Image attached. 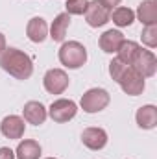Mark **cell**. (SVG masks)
<instances>
[{"mask_svg":"<svg viewBox=\"0 0 157 159\" xmlns=\"http://www.w3.org/2000/svg\"><path fill=\"white\" fill-rule=\"evenodd\" d=\"M122 0H98V4L100 6H104L105 9H109V11H113L115 7H118V4H120Z\"/></svg>","mask_w":157,"mask_h":159,"instance_id":"603a6c76","label":"cell"},{"mask_svg":"<svg viewBox=\"0 0 157 159\" xmlns=\"http://www.w3.org/2000/svg\"><path fill=\"white\" fill-rule=\"evenodd\" d=\"M44 159H57V157H44Z\"/></svg>","mask_w":157,"mask_h":159,"instance_id":"484cf974","label":"cell"},{"mask_svg":"<svg viewBox=\"0 0 157 159\" xmlns=\"http://www.w3.org/2000/svg\"><path fill=\"white\" fill-rule=\"evenodd\" d=\"M6 48H7V46H6V35H4V34L0 32V54H2V52H4Z\"/></svg>","mask_w":157,"mask_h":159,"instance_id":"d4e9b609","label":"cell"},{"mask_svg":"<svg viewBox=\"0 0 157 159\" xmlns=\"http://www.w3.org/2000/svg\"><path fill=\"white\" fill-rule=\"evenodd\" d=\"M109 102H111V96L105 89L92 87V89L83 93V96L79 100V106L85 113H100L109 106Z\"/></svg>","mask_w":157,"mask_h":159,"instance_id":"3957f363","label":"cell"},{"mask_svg":"<svg viewBox=\"0 0 157 159\" xmlns=\"http://www.w3.org/2000/svg\"><path fill=\"white\" fill-rule=\"evenodd\" d=\"M0 159H15V152L7 146H2L0 148Z\"/></svg>","mask_w":157,"mask_h":159,"instance_id":"cb8c5ba5","label":"cell"},{"mask_svg":"<svg viewBox=\"0 0 157 159\" xmlns=\"http://www.w3.org/2000/svg\"><path fill=\"white\" fill-rule=\"evenodd\" d=\"M141 48H142V46H141L139 43H135V41H124V43L120 44V48L117 50V54H118L117 57L120 61H124L126 65H131Z\"/></svg>","mask_w":157,"mask_h":159,"instance_id":"d6986e66","label":"cell"},{"mask_svg":"<svg viewBox=\"0 0 157 159\" xmlns=\"http://www.w3.org/2000/svg\"><path fill=\"white\" fill-rule=\"evenodd\" d=\"M135 120H137V126L141 129H154L157 126V107L152 106V104L139 107Z\"/></svg>","mask_w":157,"mask_h":159,"instance_id":"5bb4252c","label":"cell"},{"mask_svg":"<svg viewBox=\"0 0 157 159\" xmlns=\"http://www.w3.org/2000/svg\"><path fill=\"white\" fill-rule=\"evenodd\" d=\"M141 37H142V43H144L148 48H155L157 46V24H148V26H144Z\"/></svg>","mask_w":157,"mask_h":159,"instance_id":"44dd1931","label":"cell"},{"mask_svg":"<svg viewBox=\"0 0 157 159\" xmlns=\"http://www.w3.org/2000/svg\"><path fill=\"white\" fill-rule=\"evenodd\" d=\"M89 6V0H67L65 7L69 15H83Z\"/></svg>","mask_w":157,"mask_h":159,"instance_id":"7402d4cb","label":"cell"},{"mask_svg":"<svg viewBox=\"0 0 157 159\" xmlns=\"http://www.w3.org/2000/svg\"><path fill=\"white\" fill-rule=\"evenodd\" d=\"M139 20L148 26V24H157V4L154 0H142L137 9Z\"/></svg>","mask_w":157,"mask_h":159,"instance_id":"e0dca14e","label":"cell"},{"mask_svg":"<svg viewBox=\"0 0 157 159\" xmlns=\"http://www.w3.org/2000/svg\"><path fill=\"white\" fill-rule=\"evenodd\" d=\"M22 117H24V120H26L28 124L41 126V124H44V120L48 117V111H46V107H44L41 102L30 100V102H26L24 107H22Z\"/></svg>","mask_w":157,"mask_h":159,"instance_id":"8fae6325","label":"cell"},{"mask_svg":"<svg viewBox=\"0 0 157 159\" xmlns=\"http://www.w3.org/2000/svg\"><path fill=\"white\" fill-rule=\"evenodd\" d=\"M111 19H113V22L117 24L118 28H128V26H131L133 20H135V11L129 9V7L118 6V7H115V9L111 11Z\"/></svg>","mask_w":157,"mask_h":159,"instance_id":"ac0fdd59","label":"cell"},{"mask_svg":"<svg viewBox=\"0 0 157 159\" xmlns=\"http://www.w3.org/2000/svg\"><path fill=\"white\" fill-rule=\"evenodd\" d=\"M15 157L17 159H39L41 157V144L34 139H26L20 141L17 150H15Z\"/></svg>","mask_w":157,"mask_h":159,"instance_id":"2e32d148","label":"cell"},{"mask_svg":"<svg viewBox=\"0 0 157 159\" xmlns=\"http://www.w3.org/2000/svg\"><path fill=\"white\" fill-rule=\"evenodd\" d=\"M24 129H26L24 119L19 115H7L0 122V133L6 139H20L24 135Z\"/></svg>","mask_w":157,"mask_h":159,"instance_id":"9c48e42d","label":"cell"},{"mask_svg":"<svg viewBox=\"0 0 157 159\" xmlns=\"http://www.w3.org/2000/svg\"><path fill=\"white\" fill-rule=\"evenodd\" d=\"M59 61L67 69H79L87 63V48L78 41H67L59 48Z\"/></svg>","mask_w":157,"mask_h":159,"instance_id":"7a4b0ae2","label":"cell"},{"mask_svg":"<svg viewBox=\"0 0 157 159\" xmlns=\"http://www.w3.org/2000/svg\"><path fill=\"white\" fill-rule=\"evenodd\" d=\"M69 83H70L69 74L63 69H50L43 78V85L50 94H63L67 91Z\"/></svg>","mask_w":157,"mask_h":159,"instance_id":"8992f818","label":"cell"},{"mask_svg":"<svg viewBox=\"0 0 157 159\" xmlns=\"http://www.w3.org/2000/svg\"><path fill=\"white\" fill-rule=\"evenodd\" d=\"M128 69H129V65H126L124 61H120L118 57H115V59L109 63V76H111V78L118 83V81H120V78L126 74V70H128Z\"/></svg>","mask_w":157,"mask_h":159,"instance_id":"ffe728a7","label":"cell"},{"mask_svg":"<svg viewBox=\"0 0 157 159\" xmlns=\"http://www.w3.org/2000/svg\"><path fill=\"white\" fill-rule=\"evenodd\" d=\"M69 26H70V15L67 11L65 13H59L54 19L52 26H50V35L48 37L54 41V43H61V41L65 39V35H67Z\"/></svg>","mask_w":157,"mask_h":159,"instance_id":"9a60e30c","label":"cell"},{"mask_svg":"<svg viewBox=\"0 0 157 159\" xmlns=\"http://www.w3.org/2000/svg\"><path fill=\"white\" fill-rule=\"evenodd\" d=\"M144 80L135 69H128L126 70V74L120 78V81H118V85L122 87V91L126 93V94H129V96H139L142 91H144Z\"/></svg>","mask_w":157,"mask_h":159,"instance_id":"ba28073f","label":"cell"},{"mask_svg":"<svg viewBox=\"0 0 157 159\" xmlns=\"http://www.w3.org/2000/svg\"><path fill=\"white\" fill-rule=\"evenodd\" d=\"M26 35L32 43H43L48 37V24L43 17H34L30 19L28 26H26Z\"/></svg>","mask_w":157,"mask_h":159,"instance_id":"4fadbf2b","label":"cell"},{"mask_svg":"<svg viewBox=\"0 0 157 159\" xmlns=\"http://www.w3.org/2000/svg\"><path fill=\"white\" fill-rule=\"evenodd\" d=\"M83 15H85V20H87V24H89L91 28L105 26V24L109 22V19H111V11L105 9L104 6H100L98 0L89 2V6H87V9H85Z\"/></svg>","mask_w":157,"mask_h":159,"instance_id":"52a82bcc","label":"cell"},{"mask_svg":"<svg viewBox=\"0 0 157 159\" xmlns=\"http://www.w3.org/2000/svg\"><path fill=\"white\" fill-rule=\"evenodd\" d=\"M131 69H135L142 78H152L155 76V70H157V59H155V54L152 50H144L141 48L139 54L135 56L133 63L129 65Z\"/></svg>","mask_w":157,"mask_h":159,"instance_id":"5b68a950","label":"cell"},{"mask_svg":"<svg viewBox=\"0 0 157 159\" xmlns=\"http://www.w3.org/2000/svg\"><path fill=\"white\" fill-rule=\"evenodd\" d=\"M124 41H126V37H124V34L120 30H107V32H104L100 35L98 44L105 54H117V50L120 48V44Z\"/></svg>","mask_w":157,"mask_h":159,"instance_id":"7c38bea8","label":"cell"},{"mask_svg":"<svg viewBox=\"0 0 157 159\" xmlns=\"http://www.w3.org/2000/svg\"><path fill=\"white\" fill-rule=\"evenodd\" d=\"M0 69L15 80H28L34 74V61L26 52L9 46L0 54Z\"/></svg>","mask_w":157,"mask_h":159,"instance_id":"6da1fadb","label":"cell"},{"mask_svg":"<svg viewBox=\"0 0 157 159\" xmlns=\"http://www.w3.org/2000/svg\"><path fill=\"white\" fill-rule=\"evenodd\" d=\"M81 143L89 150H102L107 144V131L104 128H85L81 133Z\"/></svg>","mask_w":157,"mask_h":159,"instance_id":"30bf717a","label":"cell"},{"mask_svg":"<svg viewBox=\"0 0 157 159\" xmlns=\"http://www.w3.org/2000/svg\"><path fill=\"white\" fill-rule=\"evenodd\" d=\"M46 111H48V117L54 120V122L63 124V122H69V120H72L74 117H76L78 106H76V102H72V100L59 98V100L52 102L50 107H48Z\"/></svg>","mask_w":157,"mask_h":159,"instance_id":"277c9868","label":"cell"}]
</instances>
